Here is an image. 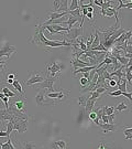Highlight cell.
Segmentation results:
<instances>
[{
  "label": "cell",
  "instance_id": "cell-44",
  "mask_svg": "<svg viewBox=\"0 0 132 149\" xmlns=\"http://www.w3.org/2000/svg\"><path fill=\"white\" fill-rule=\"evenodd\" d=\"M123 68H132V59L129 60V62H128V64L126 65V66H123Z\"/></svg>",
  "mask_w": 132,
  "mask_h": 149
},
{
  "label": "cell",
  "instance_id": "cell-24",
  "mask_svg": "<svg viewBox=\"0 0 132 149\" xmlns=\"http://www.w3.org/2000/svg\"><path fill=\"white\" fill-rule=\"evenodd\" d=\"M122 70H123V66H121L120 69L117 70V71H113L112 73H110L111 77H112V76H117L118 80H122Z\"/></svg>",
  "mask_w": 132,
  "mask_h": 149
},
{
  "label": "cell",
  "instance_id": "cell-50",
  "mask_svg": "<svg viewBox=\"0 0 132 149\" xmlns=\"http://www.w3.org/2000/svg\"><path fill=\"white\" fill-rule=\"evenodd\" d=\"M59 149H66V148H59Z\"/></svg>",
  "mask_w": 132,
  "mask_h": 149
},
{
  "label": "cell",
  "instance_id": "cell-5",
  "mask_svg": "<svg viewBox=\"0 0 132 149\" xmlns=\"http://www.w3.org/2000/svg\"><path fill=\"white\" fill-rule=\"evenodd\" d=\"M83 28H72L67 32L64 33L65 38L68 40L69 43L74 42L75 40H77L79 37H83Z\"/></svg>",
  "mask_w": 132,
  "mask_h": 149
},
{
  "label": "cell",
  "instance_id": "cell-42",
  "mask_svg": "<svg viewBox=\"0 0 132 149\" xmlns=\"http://www.w3.org/2000/svg\"><path fill=\"white\" fill-rule=\"evenodd\" d=\"M126 53H130V54H132V45H130V44H128V45H127V49H126Z\"/></svg>",
  "mask_w": 132,
  "mask_h": 149
},
{
  "label": "cell",
  "instance_id": "cell-12",
  "mask_svg": "<svg viewBox=\"0 0 132 149\" xmlns=\"http://www.w3.org/2000/svg\"><path fill=\"white\" fill-rule=\"evenodd\" d=\"M68 95H69V91H66V90L58 91V96L57 98H56V102H55V105L57 103H64V102H66Z\"/></svg>",
  "mask_w": 132,
  "mask_h": 149
},
{
  "label": "cell",
  "instance_id": "cell-32",
  "mask_svg": "<svg viewBox=\"0 0 132 149\" xmlns=\"http://www.w3.org/2000/svg\"><path fill=\"white\" fill-rule=\"evenodd\" d=\"M55 144H56L58 148H66V143L64 140H56Z\"/></svg>",
  "mask_w": 132,
  "mask_h": 149
},
{
  "label": "cell",
  "instance_id": "cell-25",
  "mask_svg": "<svg viewBox=\"0 0 132 149\" xmlns=\"http://www.w3.org/2000/svg\"><path fill=\"white\" fill-rule=\"evenodd\" d=\"M78 8H79V1L78 0H72V1H70V7H68L69 11L76 10V9H78Z\"/></svg>",
  "mask_w": 132,
  "mask_h": 149
},
{
  "label": "cell",
  "instance_id": "cell-14",
  "mask_svg": "<svg viewBox=\"0 0 132 149\" xmlns=\"http://www.w3.org/2000/svg\"><path fill=\"white\" fill-rule=\"evenodd\" d=\"M78 21H79V19H77V18H74V17H72V16H68V19H67L65 22H63L62 27H63V26H67V28L72 29V28H74V24H76Z\"/></svg>",
  "mask_w": 132,
  "mask_h": 149
},
{
  "label": "cell",
  "instance_id": "cell-8",
  "mask_svg": "<svg viewBox=\"0 0 132 149\" xmlns=\"http://www.w3.org/2000/svg\"><path fill=\"white\" fill-rule=\"evenodd\" d=\"M45 96H46V93H45V90H40L39 93L35 96V103L39 106H43V105H53L51 103H45Z\"/></svg>",
  "mask_w": 132,
  "mask_h": 149
},
{
  "label": "cell",
  "instance_id": "cell-48",
  "mask_svg": "<svg viewBox=\"0 0 132 149\" xmlns=\"http://www.w3.org/2000/svg\"><path fill=\"white\" fill-rule=\"evenodd\" d=\"M52 148L53 149H59L57 146H56V144H55V143H53V144H52Z\"/></svg>",
  "mask_w": 132,
  "mask_h": 149
},
{
  "label": "cell",
  "instance_id": "cell-47",
  "mask_svg": "<svg viewBox=\"0 0 132 149\" xmlns=\"http://www.w3.org/2000/svg\"><path fill=\"white\" fill-rule=\"evenodd\" d=\"M13 81H15V80H10V79H7V80H6V82H7V84H11V85H12V84H13Z\"/></svg>",
  "mask_w": 132,
  "mask_h": 149
},
{
  "label": "cell",
  "instance_id": "cell-16",
  "mask_svg": "<svg viewBox=\"0 0 132 149\" xmlns=\"http://www.w3.org/2000/svg\"><path fill=\"white\" fill-rule=\"evenodd\" d=\"M94 34H95V38H94V41H93V44H91L90 50H94V49L97 48V47L100 44V38H99V33H98V31H97V29H95Z\"/></svg>",
  "mask_w": 132,
  "mask_h": 149
},
{
  "label": "cell",
  "instance_id": "cell-40",
  "mask_svg": "<svg viewBox=\"0 0 132 149\" xmlns=\"http://www.w3.org/2000/svg\"><path fill=\"white\" fill-rule=\"evenodd\" d=\"M96 92H97V93H98V94H104V93H106V92H107V90H106V88H104V87H99V88H97V90H96Z\"/></svg>",
  "mask_w": 132,
  "mask_h": 149
},
{
  "label": "cell",
  "instance_id": "cell-11",
  "mask_svg": "<svg viewBox=\"0 0 132 149\" xmlns=\"http://www.w3.org/2000/svg\"><path fill=\"white\" fill-rule=\"evenodd\" d=\"M99 127L105 132V133H115L117 129H118V125L116 124H99L98 125Z\"/></svg>",
  "mask_w": 132,
  "mask_h": 149
},
{
  "label": "cell",
  "instance_id": "cell-28",
  "mask_svg": "<svg viewBox=\"0 0 132 149\" xmlns=\"http://www.w3.org/2000/svg\"><path fill=\"white\" fill-rule=\"evenodd\" d=\"M0 100H2L3 104H5V108L7 109V108L9 107V98L6 97V96L3 95V93H0Z\"/></svg>",
  "mask_w": 132,
  "mask_h": 149
},
{
  "label": "cell",
  "instance_id": "cell-33",
  "mask_svg": "<svg viewBox=\"0 0 132 149\" xmlns=\"http://www.w3.org/2000/svg\"><path fill=\"white\" fill-rule=\"evenodd\" d=\"M59 6H61V0H56V1H53V7H54V12H56L58 10V8H59Z\"/></svg>",
  "mask_w": 132,
  "mask_h": 149
},
{
  "label": "cell",
  "instance_id": "cell-35",
  "mask_svg": "<svg viewBox=\"0 0 132 149\" xmlns=\"http://www.w3.org/2000/svg\"><path fill=\"white\" fill-rule=\"evenodd\" d=\"M108 82H109L108 86H109L110 88H113V90H115V87H117V81H115L113 79H111V80L108 81Z\"/></svg>",
  "mask_w": 132,
  "mask_h": 149
},
{
  "label": "cell",
  "instance_id": "cell-51",
  "mask_svg": "<svg viewBox=\"0 0 132 149\" xmlns=\"http://www.w3.org/2000/svg\"><path fill=\"white\" fill-rule=\"evenodd\" d=\"M0 137H1V136H0Z\"/></svg>",
  "mask_w": 132,
  "mask_h": 149
},
{
  "label": "cell",
  "instance_id": "cell-39",
  "mask_svg": "<svg viewBox=\"0 0 132 149\" xmlns=\"http://www.w3.org/2000/svg\"><path fill=\"white\" fill-rule=\"evenodd\" d=\"M88 118L89 119H91V120H94V119H96L97 118V115H96V113L93 111V112H90L89 114H88Z\"/></svg>",
  "mask_w": 132,
  "mask_h": 149
},
{
  "label": "cell",
  "instance_id": "cell-17",
  "mask_svg": "<svg viewBox=\"0 0 132 149\" xmlns=\"http://www.w3.org/2000/svg\"><path fill=\"white\" fill-rule=\"evenodd\" d=\"M19 145H20V148L21 149H34L35 148V144L32 143V141H24V143L20 141Z\"/></svg>",
  "mask_w": 132,
  "mask_h": 149
},
{
  "label": "cell",
  "instance_id": "cell-20",
  "mask_svg": "<svg viewBox=\"0 0 132 149\" xmlns=\"http://www.w3.org/2000/svg\"><path fill=\"white\" fill-rule=\"evenodd\" d=\"M96 149H116L115 148V145L110 144V143H104L101 141L100 144L98 145V147Z\"/></svg>",
  "mask_w": 132,
  "mask_h": 149
},
{
  "label": "cell",
  "instance_id": "cell-29",
  "mask_svg": "<svg viewBox=\"0 0 132 149\" xmlns=\"http://www.w3.org/2000/svg\"><path fill=\"white\" fill-rule=\"evenodd\" d=\"M107 94L109 96H112V97H120V96H122V92L117 90V91H113V92H108Z\"/></svg>",
  "mask_w": 132,
  "mask_h": 149
},
{
  "label": "cell",
  "instance_id": "cell-27",
  "mask_svg": "<svg viewBox=\"0 0 132 149\" xmlns=\"http://www.w3.org/2000/svg\"><path fill=\"white\" fill-rule=\"evenodd\" d=\"M12 132H13V124H12V122H8V124H7V129H6V133L8 135L7 138H10V134Z\"/></svg>",
  "mask_w": 132,
  "mask_h": 149
},
{
  "label": "cell",
  "instance_id": "cell-30",
  "mask_svg": "<svg viewBox=\"0 0 132 149\" xmlns=\"http://www.w3.org/2000/svg\"><path fill=\"white\" fill-rule=\"evenodd\" d=\"M113 113H115V107H113V106H106V108H105V115L109 116V115L113 114Z\"/></svg>",
  "mask_w": 132,
  "mask_h": 149
},
{
  "label": "cell",
  "instance_id": "cell-10",
  "mask_svg": "<svg viewBox=\"0 0 132 149\" xmlns=\"http://www.w3.org/2000/svg\"><path fill=\"white\" fill-rule=\"evenodd\" d=\"M72 65H73V68H74V71L75 70L82 69V68H86V66H91L89 64V62L87 63V62H84L83 60L76 59V58H73V59H72Z\"/></svg>",
  "mask_w": 132,
  "mask_h": 149
},
{
  "label": "cell",
  "instance_id": "cell-26",
  "mask_svg": "<svg viewBox=\"0 0 132 149\" xmlns=\"http://www.w3.org/2000/svg\"><path fill=\"white\" fill-rule=\"evenodd\" d=\"M89 98V96H85V95H82L79 96V98H78V104H79V106H84L86 105V102H87V100Z\"/></svg>",
  "mask_w": 132,
  "mask_h": 149
},
{
  "label": "cell",
  "instance_id": "cell-37",
  "mask_svg": "<svg viewBox=\"0 0 132 149\" xmlns=\"http://www.w3.org/2000/svg\"><path fill=\"white\" fill-rule=\"evenodd\" d=\"M122 96H126L129 101L132 103V93H128V92H124V93H122Z\"/></svg>",
  "mask_w": 132,
  "mask_h": 149
},
{
  "label": "cell",
  "instance_id": "cell-15",
  "mask_svg": "<svg viewBox=\"0 0 132 149\" xmlns=\"http://www.w3.org/2000/svg\"><path fill=\"white\" fill-rule=\"evenodd\" d=\"M68 1L67 0H61V6H59V8L56 12L62 13V12H68Z\"/></svg>",
  "mask_w": 132,
  "mask_h": 149
},
{
  "label": "cell",
  "instance_id": "cell-13",
  "mask_svg": "<svg viewBox=\"0 0 132 149\" xmlns=\"http://www.w3.org/2000/svg\"><path fill=\"white\" fill-rule=\"evenodd\" d=\"M97 100H91V98H88L87 102H86V105H85V113H87V114H89L90 112H93V109H94V107H95V104Z\"/></svg>",
  "mask_w": 132,
  "mask_h": 149
},
{
  "label": "cell",
  "instance_id": "cell-3",
  "mask_svg": "<svg viewBox=\"0 0 132 149\" xmlns=\"http://www.w3.org/2000/svg\"><path fill=\"white\" fill-rule=\"evenodd\" d=\"M13 124V130H18V133H24L28 130L29 128V120H24L21 118L13 117V119L11 120Z\"/></svg>",
  "mask_w": 132,
  "mask_h": 149
},
{
  "label": "cell",
  "instance_id": "cell-46",
  "mask_svg": "<svg viewBox=\"0 0 132 149\" xmlns=\"http://www.w3.org/2000/svg\"><path fill=\"white\" fill-rule=\"evenodd\" d=\"M7 79H10V80H16V79H15V74H8V75H7Z\"/></svg>",
  "mask_w": 132,
  "mask_h": 149
},
{
  "label": "cell",
  "instance_id": "cell-34",
  "mask_svg": "<svg viewBox=\"0 0 132 149\" xmlns=\"http://www.w3.org/2000/svg\"><path fill=\"white\" fill-rule=\"evenodd\" d=\"M99 96H100V94H98V93L95 91V92H91V93H90L89 98H91V100H98Z\"/></svg>",
  "mask_w": 132,
  "mask_h": 149
},
{
  "label": "cell",
  "instance_id": "cell-2",
  "mask_svg": "<svg viewBox=\"0 0 132 149\" xmlns=\"http://www.w3.org/2000/svg\"><path fill=\"white\" fill-rule=\"evenodd\" d=\"M45 80L44 75L41 72H33L30 74V76L28 77V80H26V85L28 87H32L33 85H37L39 83H41Z\"/></svg>",
  "mask_w": 132,
  "mask_h": 149
},
{
  "label": "cell",
  "instance_id": "cell-9",
  "mask_svg": "<svg viewBox=\"0 0 132 149\" xmlns=\"http://www.w3.org/2000/svg\"><path fill=\"white\" fill-rule=\"evenodd\" d=\"M117 7H110V8H108V9H100V15L102 17H113L117 18V17H119V13H118V11L116 9Z\"/></svg>",
  "mask_w": 132,
  "mask_h": 149
},
{
  "label": "cell",
  "instance_id": "cell-36",
  "mask_svg": "<svg viewBox=\"0 0 132 149\" xmlns=\"http://www.w3.org/2000/svg\"><path fill=\"white\" fill-rule=\"evenodd\" d=\"M102 75H104V77H105L106 81H110L111 79H112V77H111V75H110V73L108 72V70H106Z\"/></svg>",
  "mask_w": 132,
  "mask_h": 149
},
{
  "label": "cell",
  "instance_id": "cell-45",
  "mask_svg": "<svg viewBox=\"0 0 132 149\" xmlns=\"http://www.w3.org/2000/svg\"><path fill=\"white\" fill-rule=\"evenodd\" d=\"M3 71H6V65L5 64H1L0 65V73H2Z\"/></svg>",
  "mask_w": 132,
  "mask_h": 149
},
{
  "label": "cell",
  "instance_id": "cell-4",
  "mask_svg": "<svg viewBox=\"0 0 132 149\" xmlns=\"http://www.w3.org/2000/svg\"><path fill=\"white\" fill-rule=\"evenodd\" d=\"M55 81H58V77H50V76H46L45 80L37 84V88L39 90H48V92H55L54 91V83Z\"/></svg>",
  "mask_w": 132,
  "mask_h": 149
},
{
  "label": "cell",
  "instance_id": "cell-41",
  "mask_svg": "<svg viewBox=\"0 0 132 149\" xmlns=\"http://www.w3.org/2000/svg\"><path fill=\"white\" fill-rule=\"evenodd\" d=\"M101 120H102V123H104V124H108V123H109V120H108V116H107V115H105V114L101 116Z\"/></svg>",
  "mask_w": 132,
  "mask_h": 149
},
{
  "label": "cell",
  "instance_id": "cell-19",
  "mask_svg": "<svg viewBox=\"0 0 132 149\" xmlns=\"http://www.w3.org/2000/svg\"><path fill=\"white\" fill-rule=\"evenodd\" d=\"M12 86L16 88L18 92H19V94H20V96H23L24 95V92H23V88H22V85L20 84V82L18 80H15L13 81V84H12Z\"/></svg>",
  "mask_w": 132,
  "mask_h": 149
},
{
  "label": "cell",
  "instance_id": "cell-23",
  "mask_svg": "<svg viewBox=\"0 0 132 149\" xmlns=\"http://www.w3.org/2000/svg\"><path fill=\"white\" fill-rule=\"evenodd\" d=\"M0 147H1V149H16L10 138H8L7 143H5V144H0Z\"/></svg>",
  "mask_w": 132,
  "mask_h": 149
},
{
  "label": "cell",
  "instance_id": "cell-43",
  "mask_svg": "<svg viewBox=\"0 0 132 149\" xmlns=\"http://www.w3.org/2000/svg\"><path fill=\"white\" fill-rule=\"evenodd\" d=\"M86 18H88L89 20H91V21L94 22V15H93V13H87V16H86Z\"/></svg>",
  "mask_w": 132,
  "mask_h": 149
},
{
  "label": "cell",
  "instance_id": "cell-6",
  "mask_svg": "<svg viewBox=\"0 0 132 149\" xmlns=\"http://www.w3.org/2000/svg\"><path fill=\"white\" fill-rule=\"evenodd\" d=\"M48 73H50V77H58V74L61 73V71H62V66L57 63V62H53L52 64H50L48 65Z\"/></svg>",
  "mask_w": 132,
  "mask_h": 149
},
{
  "label": "cell",
  "instance_id": "cell-38",
  "mask_svg": "<svg viewBox=\"0 0 132 149\" xmlns=\"http://www.w3.org/2000/svg\"><path fill=\"white\" fill-rule=\"evenodd\" d=\"M115 118H116V114L113 113V114H111L108 116V120H109V124H113V120H115Z\"/></svg>",
  "mask_w": 132,
  "mask_h": 149
},
{
  "label": "cell",
  "instance_id": "cell-49",
  "mask_svg": "<svg viewBox=\"0 0 132 149\" xmlns=\"http://www.w3.org/2000/svg\"><path fill=\"white\" fill-rule=\"evenodd\" d=\"M130 41H131V42H132V37H131V38H130Z\"/></svg>",
  "mask_w": 132,
  "mask_h": 149
},
{
  "label": "cell",
  "instance_id": "cell-7",
  "mask_svg": "<svg viewBox=\"0 0 132 149\" xmlns=\"http://www.w3.org/2000/svg\"><path fill=\"white\" fill-rule=\"evenodd\" d=\"M28 43L29 44H35L37 47H40V48H43V44H42V41H41V39H40V27L37 26V29H35V32L32 34V37L28 40Z\"/></svg>",
  "mask_w": 132,
  "mask_h": 149
},
{
  "label": "cell",
  "instance_id": "cell-21",
  "mask_svg": "<svg viewBox=\"0 0 132 149\" xmlns=\"http://www.w3.org/2000/svg\"><path fill=\"white\" fill-rule=\"evenodd\" d=\"M24 98H22L21 101H16L15 103H13V105H15V107H16L18 111H20V112H23V108H24Z\"/></svg>",
  "mask_w": 132,
  "mask_h": 149
},
{
  "label": "cell",
  "instance_id": "cell-52",
  "mask_svg": "<svg viewBox=\"0 0 132 149\" xmlns=\"http://www.w3.org/2000/svg\"><path fill=\"white\" fill-rule=\"evenodd\" d=\"M0 65H1V64H0Z\"/></svg>",
  "mask_w": 132,
  "mask_h": 149
},
{
  "label": "cell",
  "instance_id": "cell-1",
  "mask_svg": "<svg viewBox=\"0 0 132 149\" xmlns=\"http://www.w3.org/2000/svg\"><path fill=\"white\" fill-rule=\"evenodd\" d=\"M17 48L9 43H3L0 45V64H7V62L16 54Z\"/></svg>",
  "mask_w": 132,
  "mask_h": 149
},
{
  "label": "cell",
  "instance_id": "cell-18",
  "mask_svg": "<svg viewBox=\"0 0 132 149\" xmlns=\"http://www.w3.org/2000/svg\"><path fill=\"white\" fill-rule=\"evenodd\" d=\"M115 111L116 112H123V111H129V106H128V104L126 102H121V103H119L118 104V106L115 108Z\"/></svg>",
  "mask_w": 132,
  "mask_h": 149
},
{
  "label": "cell",
  "instance_id": "cell-22",
  "mask_svg": "<svg viewBox=\"0 0 132 149\" xmlns=\"http://www.w3.org/2000/svg\"><path fill=\"white\" fill-rule=\"evenodd\" d=\"M123 134L126 135L124 140L132 139V127H123Z\"/></svg>",
  "mask_w": 132,
  "mask_h": 149
},
{
  "label": "cell",
  "instance_id": "cell-31",
  "mask_svg": "<svg viewBox=\"0 0 132 149\" xmlns=\"http://www.w3.org/2000/svg\"><path fill=\"white\" fill-rule=\"evenodd\" d=\"M79 79H80V80H79V84H80V86H82L83 88L89 84V82H88L87 79H84V77H79Z\"/></svg>",
  "mask_w": 132,
  "mask_h": 149
}]
</instances>
